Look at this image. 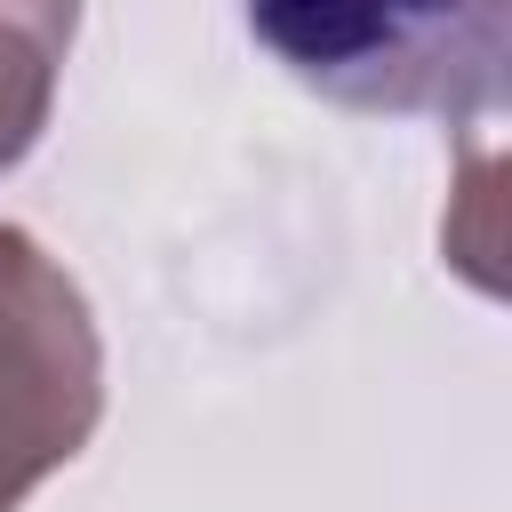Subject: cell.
<instances>
[{
	"instance_id": "6da1fadb",
	"label": "cell",
	"mask_w": 512,
	"mask_h": 512,
	"mask_svg": "<svg viewBox=\"0 0 512 512\" xmlns=\"http://www.w3.org/2000/svg\"><path fill=\"white\" fill-rule=\"evenodd\" d=\"M248 40L352 112L488 120L504 96V0H240Z\"/></svg>"
},
{
	"instance_id": "7a4b0ae2",
	"label": "cell",
	"mask_w": 512,
	"mask_h": 512,
	"mask_svg": "<svg viewBox=\"0 0 512 512\" xmlns=\"http://www.w3.org/2000/svg\"><path fill=\"white\" fill-rule=\"evenodd\" d=\"M104 416V344L72 272L0 224V512L88 448Z\"/></svg>"
},
{
	"instance_id": "3957f363",
	"label": "cell",
	"mask_w": 512,
	"mask_h": 512,
	"mask_svg": "<svg viewBox=\"0 0 512 512\" xmlns=\"http://www.w3.org/2000/svg\"><path fill=\"white\" fill-rule=\"evenodd\" d=\"M72 32L80 0H0V168H16L40 144Z\"/></svg>"
}]
</instances>
